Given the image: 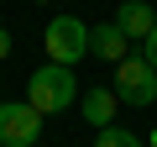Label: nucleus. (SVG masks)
Instances as JSON below:
<instances>
[{"label":"nucleus","instance_id":"nucleus-1","mask_svg":"<svg viewBox=\"0 0 157 147\" xmlns=\"http://www.w3.org/2000/svg\"><path fill=\"white\" fill-rule=\"evenodd\" d=\"M73 95H78L73 68H68V63H52V58H47V68H37V74H32V84H26V100H32L42 116L73 110Z\"/></svg>","mask_w":157,"mask_h":147},{"label":"nucleus","instance_id":"nucleus-2","mask_svg":"<svg viewBox=\"0 0 157 147\" xmlns=\"http://www.w3.org/2000/svg\"><path fill=\"white\" fill-rule=\"evenodd\" d=\"M42 47H47V58L52 63H78L89 53V21H78V16H52L47 21V32H42Z\"/></svg>","mask_w":157,"mask_h":147},{"label":"nucleus","instance_id":"nucleus-3","mask_svg":"<svg viewBox=\"0 0 157 147\" xmlns=\"http://www.w3.org/2000/svg\"><path fill=\"white\" fill-rule=\"evenodd\" d=\"M115 95H121V105H136V110L157 105V68L147 58H121L115 63Z\"/></svg>","mask_w":157,"mask_h":147},{"label":"nucleus","instance_id":"nucleus-4","mask_svg":"<svg viewBox=\"0 0 157 147\" xmlns=\"http://www.w3.org/2000/svg\"><path fill=\"white\" fill-rule=\"evenodd\" d=\"M37 137H42V110L32 100L0 105V147H32Z\"/></svg>","mask_w":157,"mask_h":147},{"label":"nucleus","instance_id":"nucleus-5","mask_svg":"<svg viewBox=\"0 0 157 147\" xmlns=\"http://www.w3.org/2000/svg\"><path fill=\"white\" fill-rule=\"evenodd\" d=\"M89 53H100L105 63H121V58H131V37L115 21H100V26H89Z\"/></svg>","mask_w":157,"mask_h":147},{"label":"nucleus","instance_id":"nucleus-6","mask_svg":"<svg viewBox=\"0 0 157 147\" xmlns=\"http://www.w3.org/2000/svg\"><path fill=\"white\" fill-rule=\"evenodd\" d=\"M78 105H84V121L100 131V126H115V105H121V95L115 89H84V100H78Z\"/></svg>","mask_w":157,"mask_h":147},{"label":"nucleus","instance_id":"nucleus-7","mask_svg":"<svg viewBox=\"0 0 157 147\" xmlns=\"http://www.w3.org/2000/svg\"><path fill=\"white\" fill-rule=\"evenodd\" d=\"M115 26H121L126 37H147V32L157 26V11L147 6V0H126V6L115 11Z\"/></svg>","mask_w":157,"mask_h":147},{"label":"nucleus","instance_id":"nucleus-8","mask_svg":"<svg viewBox=\"0 0 157 147\" xmlns=\"http://www.w3.org/2000/svg\"><path fill=\"white\" fill-rule=\"evenodd\" d=\"M94 147H147V142H141L136 131H126V126H100Z\"/></svg>","mask_w":157,"mask_h":147},{"label":"nucleus","instance_id":"nucleus-9","mask_svg":"<svg viewBox=\"0 0 157 147\" xmlns=\"http://www.w3.org/2000/svg\"><path fill=\"white\" fill-rule=\"evenodd\" d=\"M141 58H147V63H152V68H157V26H152V32H147V37H141Z\"/></svg>","mask_w":157,"mask_h":147},{"label":"nucleus","instance_id":"nucleus-10","mask_svg":"<svg viewBox=\"0 0 157 147\" xmlns=\"http://www.w3.org/2000/svg\"><path fill=\"white\" fill-rule=\"evenodd\" d=\"M6 58H11V32L0 26V63H6Z\"/></svg>","mask_w":157,"mask_h":147},{"label":"nucleus","instance_id":"nucleus-11","mask_svg":"<svg viewBox=\"0 0 157 147\" xmlns=\"http://www.w3.org/2000/svg\"><path fill=\"white\" fill-rule=\"evenodd\" d=\"M152 147H157V131H152Z\"/></svg>","mask_w":157,"mask_h":147},{"label":"nucleus","instance_id":"nucleus-12","mask_svg":"<svg viewBox=\"0 0 157 147\" xmlns=\"http://www.w3.org/2000/svg\"><path fill=\"white\" fill-rule=\"evenodd\" d=\"M32 147H42V142H32Z\"/></svg>","mask_w":157,"mask_h":147}]
</instances>
